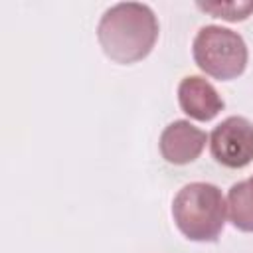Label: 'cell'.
Returning <instances> with one entry per match:
<instances>
[{"label":"cell","instance_id":"1","mask_svg":"<svg viewBox=\"0 0 253 253\" xmlns=\"http://www.w3.org/2000/svg\"><path fill=\"white\" fill-rule=\"evenodd\" d=\"M158 34V18L154 10L142 2L113 4L97 24V42L103 53L119 65H130L148 57Z\"/></svg>","mask_w":253,"mask_h":253},{"label":"cell","instance_id":"2","mask_svg":"<svg viewBox=\"0 0 253 253\" xmlns=\"http://www.w3.org/2000/svg\"><path fill=\"white\" fill-rule=\"evenodd\" d=\"M227 217L221 190L210 182H190L172 200V219L178 231L196 243L217 241Z\"/></svg>","mask_w":253,"mask_h":253},{"label":"cell","instance_id":"3","mask_svg":"<svg viewBox=\"0 0 253 253\" xmlns=\"http://www.w3.org/2000/svg\"><path fill=\"white\" fill-rule=\"evenodd\" d=\"M192 57L206 75L219 81H231L243 75L249 61V49L241 34L217 24H208L194 36Z\"/></svg>","mask_w":253,"mask_h":253},{"label":"cell","instance_id":"4","mask_svg":"<svg viewBox=\"0 0 253 253\" xmlns=\"http://www.w3.org/2000/svg\"><path fill=\"white\" fill-rule=\"evenodd\" d=\"M211 158L231 170L245 168L253 162V123L245 117L231 115L210 132Z\"/></svg>","mask_w":253,"mask_h":253},{"label":"cell","instance_id":"5","mask_svg":"<svg viewBox=\"0 0 253 253\" xmlns=\"http://www.w3.org/2000/svg\"><path fill=\"white\" fill-rule=\"evenodd\" d=\"M208 138L210 134H206V130L192 125L186 119H178L164 126L158 140V148L168 164L184 166L200 158Z\"/></svg>","mask_w":253,"mask_h":253},{"label":"cell","instance_id":"6","mask_svg":"<svg viewBox=\"0 0 253 253\" xmlns=\"http://www.w3.org/2000/svg\"><path fill=\"white\" fill-rule=\"evenodd\" d=\"M178 105L190 119L208 123L223 111L225 101L206 77L186 75L178 83Z\"/></svg>","mask_w":253,"mask_h":253},{"label":"cell","instance_id":"7","mask_svg":"<svg viewBox=\"0 0 253 253\" xmlns=\"http://www.w3.org/2000/svg\"><path fill=\"white\" fill-rule=\"evenodd\" d=\"M227 217L239 231L253 233V184L247 180L231 184L227 190Z\"/></svg>","mask_w":253,"mask_h":253},{"label":"cell","instance_id":"8","mask_svg":"<svg viewBox=\"0 0 253 253\" xmlns=\"http://www.w3.org/2000/svg\"><path fill=\"white\" fill-rule=\"evenodd\" d=\"M196 8L221 18L225 22H243L253 14V0H233V2H196Z\"/></svg>","mask_w":253,"mask_h":253},{"label":"cell","instance_id":"9","mask_svg":"<svg viewBox=\"0 0 253 253\" xmlns=\"http://www.w3.org/2000/svg\"><path fill=\"white\" fill-rule=\"evenodd\" d=\"M249 182H251V184H253V176H251V178H249Z\"/></svg>","mask_w":253,"mask_h":253}]
</instances>
